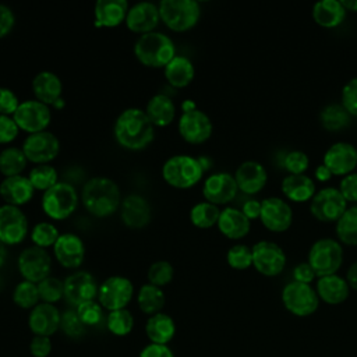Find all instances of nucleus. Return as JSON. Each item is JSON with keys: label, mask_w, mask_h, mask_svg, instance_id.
<instances>
[{"label": "nucleus", "mask_w": 357, "mask_h": 357, "mask_svg": "<svg viewBox=\"0 0 357 357\" xmlns=\"http://www.w3.org/2000/svg\"><path fill=\"white\" fill-rule=\"evenodd\" d=\"M113 131L119 145L128 151L146 148L155 137V126L145 114V110L138 107L123 110L116 119Z\"/></svg>", "instance_id": "f257e3e1"}, {"label": "nucleus", "mask_w": 357, "mask_h": 357, "mask_svg": "<svg viewBox=\"0 0 357 357\" xmlns=\"http://www.w3.org/2000/svg\"><path fill=\"white\" fill-rule=\"evenodd\" d=\"M81 201L91 215L107 218L121 205L120 188L109 177H92L82 187Z\"/></svg>", "instance_id": "f03ea898"}, {"label": "nucleus", "mask_w": 357, "mask_h": 357, "mask_svg": "<svg viewBox=\"0 0 357 357\" xmlns=\"http://www.w3.org/2000/svg\"><path fill=\"white\" fill-rule=\"evenodd\" d=\"M134 54L137 60L146 67L165 68L176 56V47L167 35L153 31L144 33L137 39Z\"/></svg>", "instance_id": "7ed1b4c3"}, {"label": "nucleus", "mask_w": 357, "mask_h": 357, "mask_svg": "<svg viewBox=\"0 0 357 357\" xmlns=\"http://www.w3.org/2000/svg\"><path fill=\"white\" fill-rule=\"evenodd\" d=\"M204 172L199 159L190 155H174L163 163L162 177L169 185L185 190L195 185L202 178Z\"/></svg>", "instance_id": "20e7f679"}, {"label": "nucleus", "mask_w": 357, "mask_h": 357, "mask_svg": "<svg viewBox=\"0 0 357 357\" xmlns=\"http://www.w3.org/2000/svg\"><path fill=\"white\" fill-rule=\"evenodd\" d=\"M158 8L162 22L174 32L190 31L201 17V7L195 0H162Z\"/></svg>", "instance_id": "39448f33"}, {"label": "nucleus", "mask_w": 357, "mask_h": 357, "mask_svg": "<svg viewBox=\"0 0 357 357\" xmlns=\"http://www.w3.org/2000/svg\"><path fill=\"white\" fill-rule=\"evenodd\" d=\"M78 205L75 188L66 181H59L42 195V209L53 220H64L74 213Z\"/></svg>", "instance_id": "423d86ee"}, {"label": "nucleus", "mask_w": 357, "mask_h": 357, "mask_svg": "<svg viewBox=\"0 0 357 357\" xmlns=\"http://www.w3.org/2000/svg\"><path fill=\"white\" fill-rule=\"evenodd\" d=\"M307 262L318 278L335 275L343 262V248L333 238H319L311 245Z\"/></svg>", "instance_id": "0eeeda50"}, {"label": "nucleus", "mask_w": 357, "mask_h": 357, "mask_svg": "<svg viewBox=\"0 0 357 357\" xmlns=\"http://www.w3.org/2000/svg\"><path fill=\"white\" fill-rule=\"evenodd\" d=\"M180 137L188 144H202L212 135V121L206 113L197 109L191 100L183 103V113L177 126Z\"/></svg>", "instance_id": "6e6552de"}, {"label": "nucleus", "mask_w": 357, "mask_h": 357, "mask_svg": "<svg viewBox=\"0 0 357 357\" xmlns=\"http://www.w3.org/2000/svg\"><path fill=\"white\" fill-rule=\"evenodd\" d=\"M282 301L289 312L296 317H308L314 314L319 305L317 290L311 284L290 282L282 290Z\"/></svg>", "instance_id": "1a4fd4ad"}, {"label": "nucleus", "mask_w": 357, "mask_h": 357, "mask_svg": "<svg viewBox=\"0 0 357 357\" xmlns=\"http://www.w3.org/2000/svg\"><path fill=\"white\" fill-rule=\"evenodd\" d=\"M347 209V202L340 194L339 188L326 187L315 192L311 199L310 211L311 215L324 223L337 222L339 218Z\"/></svg>", "instance_id": "9d476101"}, {"label": "nucleus", "mask_w": 357, "mask_h": 357, "mask_svg": "<svg viewBox=\"0 0 357 357\" xmlns=\"http://www.w3.org/2000/svg\"><path fill=\"white\" fill-rule=\"evenodd\" d=\"M134 294V286L128 278L110 276L102 282L98 290L99 304L110 311L123 310L131 301Z\"/></svg>", "instance_id": "9b49d317"}, {"label": "nucleus", "mask_w": 357, "mask_h": 357, "mask_svg": "<svg viewBox=\"0 0 357 357\" xmlns=\"http://www.w3.org/2000/svg\"><path fill=\"white\" fill-rule=\"evenodd\" d=\"M17 265L24 280L38 284L39 282L50 276L52 258L45 248L32 245L21 251Z\"/></svg>", "instance_id": "f8f14e48"}, {"label": "nucleus", "mask_w": 357, "mask_h": 357, "mask_svg": "<svg viewBox=\"0 0 357 357\" xmlns=\"http://www.w3.org/2000/svg\"><path fill=\"white\" fill-rule=\"evenodd\" d=\"M20 130L35 134L46 131V127L50 124L52 112L50 107L39 100H24L17 107L15 113L11 116Z\"/></svg>", "instance_id": "ddd939ff"}, {"label": "nucleus", "mask_w": 357, "mask_h": 357, "mask_svg": "<svg viewBox=\"0 0 357 357\" xmlns=\"http://www.w3.org/2000/svg\"><path fill=\"white\" fill-rule=\"evenodd\" d=\"M22 152L28 162L35 165H47L60 152V141L50 131L29 134L22 144Z\"/></svg>", "instance_id": "4468645a"}, {"label": "nucleus", "mask_w": 357, "mask_h": 357, "mask_svg": "<svg viewBox=\"0 0 357 357\" xmlns=\"http://www.w3.org/2000/svg\"><path fill=\"white\" fill-rule=\"evenodd\" d=\"M252 266L264 276L279 275L286 265V254L282 247L269 240H261L252 245Z\"/></svg>", "instance_id": "2eb2a0df"}, {"label": "nucleus", "mask_w": 357, "mask_h": 357, "mask_svg": "<svg viewBox=\"0 0 357 357\" xmlns=\"http://www.w3.org/2000/svg\"><path fill=\"white\" fill-rule=\"evenodd\" d=\"M28 234V219L25 213L13 205L0 206V241L4 245H15Z\"/></svg>", "instance_id": "dca6fc26"}, {"label": "nucleus", "mask_w": 357, "mask_h": 357, "mask_svg": "<svg viewBox=\"0 0 357 357\" xmlns=\"http://www.w3.org/2000/svg\"><path fill=\"white\" fill-rule=\"evenodd\" d=\"M64 298L74 307L93 301L98 297V284L95 278L86 271H78L68 275L64 280Z\"/></svg>", "instance_id": "f3484780"}, {"label": "nucleus", "mask_w": 357, "mask_h": 357, "mask_svg": "<svg viewBox=\"0 0 357 357\" xmlns=\"http://www.w3.org/2000/svg\"><path fill=\"white\" fill-rule=\"evenodd\" d=\"M259 220L271 231H286L293 222L291 206L279 197H269L261 201Z\"/></svg>", "instance_id": "a211bd4d"}, {"label": "nucleus", "mask_w": 357, "mask_h": 357, "mask_svg": "<svg viewBox=\"0 0 357 357\" xmlns=\"http://www.w3.org/2000/svg\"><path fill=\"white\" fill-rule=\"evenodd\" d=\"M324 165L332 174L344 177L357 166V148L350 142H335L324 153Z\"/></svg>", "instance_id": "6ab92c4d"}, {"label": "nucleus", "mask_w": 357, "mask_h": 357, "mask_svg": "<svg viewBox=\"0 0 357 357\" xmlns=\"http://www.w3.org/2000/svg\"><path fill=\"white\" fill-rule=\"evenodd\" d=\"M238 191L234 176L226 172L211 174L202 187L204 198L213 205H225L234 199Z\"/></svg>", "instance_id": "aec40b11"}, {"label": "nucleus", "mask_w": 357, "mask_h": 357, "mask_svg": "<svg viewBox=\"0 0 357 357\" xmlns=\"http://www.w3.org/2000/svg\"><path fill=\"white\" fill-rule=\"evenodd\" d=\"M53 252L61 266L74 269L81 266L85 259V244L79 236L63 233L53 245Z\"/></svg>", "instance_id": "412c9836"}, {"label": "nucleus", "mask_w": 357, "mask_h": 357, "mask_svg": "<svg viewBox=\"0 0 357 357\" xmlns=\"http://www.w3.org/2000/svg\"><path fill=\"white\" fill-rule=\"evenodd\" d=\"M160 21L159 8L153 3L141 1L128 8L126 17V25L131 32L135 33H149L158 26Z\"/></svg>", "instance_id": "4be33fe9"}, {"label": "nucleus", "mask_w": 357, "mask_h": 357, "mask_svg": "<svg viewBox=\"0 0 357 357\" xmlns=\"http://www.w3.org/2000/svg\"><path fill=\"white\" fill-rule=\"evenodd\" d=\"M61 314L53 304L39 303L33 307L28 317L29 329L35 336H47L50 337L60 328Z\"/></svg>", "instance_id": "5701e85b"}, {"label": "nucleus", "mask_w": 357, "mask_h": 357, "mask_svg": "<svg viewBox=\"0 0 357 357\" xmlns=\"http://www.w3.org/2000/svg\"><path fill=\"white\" fill-rule=\"evenodd\" d=\"M120 216L123 223L130 229L145 227L152 218L149 202L138 194L127 195L120 205Z\"/></svg>", "instance_id": "b1692460"}, {"label": "nucleus", "mask_w": 357, "mask_h": 357, "mask_svg": "<svg viewBox=\"0 0 357 357\" xmlns=\"http://www.w3.org/2000/svg\"><path fill=\"white\" fill-rule=\"evenodd\" d=\"M234 180L240 191L252 195L259 192L266 185L268 173L259 162L245 160L237 167Z\"/></svg>", "instance_id": "393cba45"}, {"label": "nucleus", "mask_w": 357, "mask_h": 357, "mask_svg": "<svg viewBox=\"0 0 357 357\" xmlns=\"http://www.w3.org/2000/svg\"><path fill=\"white\" fill-rule=\"evenodd\" d=\"M35 188L31 184L29 178L25 176H13L6 177L0 183V195L7 205L21 206L28 204L33 197Z\"/></svg>", "instance_id": "a878e982"}, {"label": "nucleus", "mask_w": 357, "mask_h": 357, "mask_svg": "<svg viewBox=\"0 0 357 357\" xmlns=\"http://www.w3.org/2000/svg\"><path fill=\"white\" fill-rule=\"evenodd\" d=\"M126 0H99L95 3V26L114 28L126 22L128 13Z\"/></svg>", "instance_id": "bb28decb"}, {"label": "nucleus", "mask_w": 357, "mask_h": 357, "mask_svg": "<svg viewBox=\"0 0 357 357\" xmlns=\"http://www.w3.org/2000/svg\"><path fill=\"white\" fill-rule=\"evenodd\" d=\"M32 91L36 100L53 106L61 99L63 84L61 79L52 71H40L32 79Z\"/></svg>", "instance_id": "cd10ccee"}, {"label": "nucleus", "mask_w": 357, "mask_h": 357, "mask_svg": "<svg viewBox=\"0 0 357 357\" xmlns=\"http://www.w3.org/2000/svg\"><path fill=\"white\" fill-rule=\"evenodd\" d=\"M218 229L225 237L230 240H238L250 233L251 223L250 219L240 209L229 206L220 211Z\"/></svg>", "instance_id": "c85d7f7f"}, {"label": "nucleus", "mask_w": 357, "mask_h": 357, "mask_svg": "<svg viewBox=\"0 0 357 357\" xmlns=\"http://www.w3.org/2000/svg\"><path fill=\"white\" fill-rule=\"evenodd\" d=\"M350 293V286L347 280L339 275H329L318 278L317 294L326 304L336 305L346 301Z\"/></svg>", "instance_id": "c756f323"}, {"label": "nucleus", "mask_w": 357, "mask_h": 357, "mask_svg": "<svg viewBox=\"0 0 357 357\" xmlns=\"http://www.w3.org/2000/svg\"><path fill=\"white\" fill-rule=\"evenodd\" d=\"M284 197L293 202H305L315 195V184L305 174H289L280 184Z\"/></svg>", "instance_id": "7c9ffc66"}, {"label": "nucleus", "mask_w": 357, "mask_h": 357, "mask_svg": "<svg viewBox=\"0 0 357 357\" xmlns=\"http://www.w3.org/2000/svg\"><path fill=\"white\" fill-rule=\"evenodd\" d=\"M347 10L340 0H321L312 7V18L322 28H336L346 18Z\"/></svg>", "instance_id": "2f4dec72"}, {"label": "nucleus", "mask_w": 357, "mask_h": 357, "mask_svg": "<svg viewBox=\"0 0 357 357\" xmlns=\"http://www.w3.org/2000/svg\"><path fill=\"white\" fill-rule=\"evenodd\" d=\"M145 114L148 116V119L153 126L166 127L174 120L176 106L167 95L158 93L148 100L145 107Z\"/></svg>", "instance_id": "473e14b6"}, {"label": "nucleus", "mask_w": 357, "mask_h": 357, "mask_svg": "<svg viewBox=\"0 0 357 357\" xmlns=\"http://www.w3.org/2000/svg\"><path fill=\"white\" fill-rule=\"evenodd\" d=\"M145 333L151 343L167 344L176 333V324L167 314L158 312L148 318L145 324Z\"/></svg>", "instance_id": "72a5a7b5"}, {"label": "nucleus", "mask_w": 357, "mask_h": 357, "mask_svg": "<svg viewBox=\"0 0 357 357\" xmlns=\"http://www.w3.org/2000/svg\"><path fill=\"white\" fill-rule=\"evenodd\" d=\"M195 75L194 64L185 56H174L165 67V78L173 88L187 86Z\"/></svg>", "instance_id": "f704fd0d"}, {"label": "nucleus", "mask_w": 357, "mask_h": 357, "mask_svg": "<svg viewBox=\"0 0 357 357\" xmlns=\"http://www.w3.org/2000/svg\"><path fill=\"white\" fill-rule=\"evenodd\" d=\"M137 301H138V307L139 310L146 314V315H155L158 312L162 311V308L165 307V293L160 287L153 286L151 283L142 284L138 296H137Z\"/></svg>", "instance_id": "c9c22d12"}, {"label": "nucleus", "mask_w": 357, "mask_h": 357, "mask_svg": "<svg viewBox=\"0 0 357 357\" xmlns=\"http://www.w3.org/2000/svg\"><path fill=\"white\" fill-rule=\"evenodd\" d=\"M26 158L21 148L8 146L0 152V173L4 177L20 176L26 167Z\"/></svg>", "instance_id": "e433bc0d"}, {"label": "nucleus", "mask_w": 357, "mask_h": 357, "mask_svg": "<svg viewBox=\"0 0 357 357\" xmlns=\"http://www.w3.org/2000/svg\"><path fill=\"white\" fill-rule=\"evenodd\" d=\"M220 216V209L208 201L195 204L190 211V220L195 227L209 229L218 225Z\"/></svg>", "instance_id": "4c0bfd02"}, {"label": "nucleus", "mask_w": 357, "mask_h": 357, "mask_svg": "<svg viewBox=\"0 0 357 357\" xmlns=\"http://www.w3.org/2000/svg\"><path fill=\"white\" fill-rule=\"evenodd\" d=\"M337 238L347 245H357V206H350L336 222Z\"/></svg>", "instance_id": "58836bf2"}, {"label": "nucleus", "mask_w": 357, "mask_h": 357, "mask_svg": "<svg viewBox=\"0 0 357 357\" xmlns=\"http://www.w3.org/2000/svg\"><path fill=\"white\" fill-rule=\"evenodd\" d=\"M319 120L324 128L329 131H337L349 126L350 114L342 105H328L322 109L319 114Z\"/></svg>", "instance_id": "ea45409f"}, {"label": "nucleus", "mask_w": 357, "mask_h": 357, "mask_svg": "<svg viewBox=\"0 0 357 357\" xmlns=\"http://www.w3.org/2000/svg\"><path fill=\"white\" fill-rule=\"evenodd\" d=\"M28 178L35 190L43 192L59 183L57 170L50 165H36L31 169Z\"/></svg>", "instance_id": "a19ab883"}, {"label": "nucleus", "mask_w": 357, "mask_h": 357, "mask_svg": "<svg viewBox=\"0 0 357 357\" xmlns=\"http://www.w3.org/2000/svg\"><path fill=\"white\" fill-rule=\"evenodd\" d=\"M39 290H38V284L28 282V280H22L20 282L13 291V301L24 308V310H32L33 307H36L39 304Z\"/></svg>", "instance_id": "79ce46f5"}, {"label": "nucleus", "mask_w": 357, "mask_h": 357, "mask_svg": "<svg viewBox=\"0 0 357 357\" xmlns=\"http://www.w3.org/2000/svg\"><path fill=\"white\" fill-rule=\"evenodd\" d=\"M106 326L113 335L126 336L134 328V317L126 308L110 311L106 317Z\"/></svg>", "instance_id": "37998d69"}, {"label": "nucleus", "mask_w": 357, "mask_h": 357, "mask_svg": "<svg viewBox=\"0 0 357 357\" xmlns=\"http://www.w3.org/2000/svg\"><path fill=\"white\" fill-rule=\"evenodd\" d=\"M60 237V233L57 227L50 222H40L36 223L31 231V240L36 247L47 248L53 247Z\"/></svg>", "instance_id": "c03bdc74"}, {"label": "nucleus", "mask_w": 357, "mask_h": 357, "mask_svg": "<svg viewBox=\"0 0 357 357\" xmlns=\"http://www.w3.org/2000/svg\"><path fill=\"white\" fill-rule=\"evenodd\" d=\"M39 297L43 303L54 304L64 297V283L54 276H47L42 282L38 283Z\"/></svg>", "instance_id": "a18cd8bd"}, {"label": "nucleus", "mask_w": 357, "mask_h": 357, "mask_svg": "<svg viewBox=\"0 0 357 357\" xmlns=\"http://www.w3.org/2000/svg\"><path fill=\"white\" fill-rule=\"evenodd\" d=\"M174 269L173 265L167 261H156L153 262L146 272L148 282L153 286H158L162 289V286L169 284L173 280Z\"/></svg>", "instance_id": "49530a36"}, {"label": "nucleus", "mask_w": 357, "mask_h": 357, "mask_svg": "<svg viewBox=\"0 0 357 357\" xmlns=\"http://www.w3.org/2000/svg\"><path fill=\"white\" fill-rule=\"evenodd\" d=\"M226 259L233 269H248L252 265V250L245 244H236L229 248Z\"/></svg>", "instance_id": "de8ad7c7"}, {"label": "nucleus", "mask_w": 357, "mask_h": 357, "mask_svg": "<svg viewBox=\"0 0 357 357\" xmlns=\"http://www.w3.org/2000/svg\"><path fill=\"white\" fill-rule=\"evenodd\" d=\"M75 311L85 326H95L103 319V307L95 300L78 305Z\"/></svg>", "instance_id": "09e8293b"}, {"label": "nucleus", "mask_w": 357, "mask_h": 357, "mask_svg": "<svg viewBox=\"0 0 357 357\" xmlns=\"http://www.w3.org/2000/svg\"><path fill=\"white\" fill-rule=\"evenodd\" d=\"M60 328L63 329V332L73 337V339H78L84 335L85 332V325L81 322L77 311L68 310L64 311L61 314V321H60Z\"/></svg>", "instance_id": "8fccbe9b"}, {"label": "nucleus", "mask_w": 357, "mask_h": 357, "mask_svg": "<svg viewBox=\"0 0 357 357\" xmlns=\"http://www.w3.org/2000/svg\"><path fill=\"white\" fill-rule=\"evenodd\" d=\"M283 166L290 174H304L310 166V159L303 151H290L283 159Z\"/></svg>", "instance_id": "3c124183"}, {"label": "nucleus", "mask_w": 357, "mask_h": 357, "mask_svg": "<svg viewBox=\"0 0 357 357\" xmlns=\"http://www.w3.org/2000/svg\"><path fill=\"white\" fill-rule=\"evenodd\" d=\"M342 106L350 116L357 117V77L351 78L342 89Z\"/></svg>", "instance_id": "603ef678"}, {"label": "nucleus", "mask_w": 357, "mask_h": 357, "mask_svg": "<svg viewBox=\"0 0 357 357\" xmlns=\"http://www.w3.org/2000/svg\"><path fill=\"white\" fill-rule=\"evenodd\" d=\"M20 103L18 96L10 88L0 86V114L13 116Z\"/></svg>", "instance_id": "864d4df0"}, {"label": "nucleus", "mask_w": 357, "mask_h": 357, "mask_svg": "<svg viewBox=\"0 0 357 357\" xmlns=\"http://www.w3.org/2000/svg\"><path fill=\"white\" fill-rule=\"evenodd\" d=\"M20 132L18 126L10 116L0 114V144L13 142Z\"/></svg>", "instance_id": "5fc2aeb1"}, {"label": "nucleus", "mask_w": 357, "mask_h": 357, "mask_svg": "<svg viewBox=\"0 0 357 357\" xmlns=\"http://www.w3.org/2000/svg\"><path fill=\"white\" fill-rule=\"evenodd\" d=\"M339 191L346 202H357V173H350L340 180Z\"/></svg>", "instance_id": "6e6d98bb"}, {"label": "nucleus", "mask_w": 357, "mask_h": 357, "mask_svg": "<svg viewBox=\"0 0 357 357\" xmlns=\"http://www.w3.org/2000/svg\"><path fill=\"white\" fill-rule=\"evenodd\" d=\"M29 351L33 357H47L52 351V342L47 336H33L29 343Z\"/></svg>", "instance_id": "4d7b16f0"}, {"label": "nucleus", "mask_w": 357, "mask_h": 357, "mask_svg": "<svg viewBox=\"0 0 357 357\" xmlns=\"http://www.w3.org/2000/svg\"><path fill=\"white\" fill-rule=\"evenodd\" d=\"M14 25H15V15L13 10L6 4H0V39L7 36L13 31Z\"/></svg>", "instance_id": "13d9d810"}, {"label": "nucleus", "mask_w": 357, "mask_h": 357, "mask_svg": "<svg viewBox=\"0 0 357 357\" xmlns=\"http://www.w3.org/2000/svg\"><path fill=\"white\" fill-rule=\"evenodd\" d=\"M315 278H317V275H315V272L312 271V268L310 266L308 262H301V264L296 265L294 269H293L294 282L310 284Z\"/></svg>", "instance_id": "bf43d9fd"}, {"label": "nucleus", "mask_w": 357, "mask_h": 357, "mask_svg": "<svg viewBox=\"0 0 357 357\" xmlns=\"http://www.w3.org/2000/svg\"><path fill=\"white\" fill-rule=\"evenodd\" d=\"M139 357H174V354L167 344L149 343L141 350Z\"/></svg>", "instance_id": "052dcab7"}, {"label": "nucleus", "mask_w": 357, "mask_h": 357, "mask_svg": "<svg viewBox=\"0 0 357 357\" xmlns=\"http://www.w3.org/2000/svg\"><path fill=\"white\" fill-rule=\"evenodd\" d=\"M241 212L251 220V219H257L261 215V202L257 199H248L243 208Z\"/></svg>", "instance_id": "680f3d73"}, {"label": "nucleus", "mask_w": 357, "mask_h": 357, "mask_svg": "<svg viewBox=\"0 0 357 357\" xmlns=\"http://www.w3.org/2000/svg\"><path fill=\"white\" fill-rule=\"evenodd\" d=\"M346 280L349 283V286L354 290H357V261L353 262L346 273Z\"/></svg>", "instance_id": "e2e57ef3"}, {"label": "nucleus", "mask_w": 357, "mask_h": 357, "mask_svg": "<svg viewBox=\"0 0 357 357\" xmlns=\"http://www.w3.org/2000/svg\"><path fill=\"white\" fill-rule=\"evenodd\" d=\"M314 176H315V178H317L318 181H328V180H331V177H332L333 174H332L331 170L322 163V165L317 166V169H315V172H314Z\"/></svg>", "instance_id": "0e129e2a"}, {"label": "nucleus", "mask_w": 357, "mask_h": 357, "mask_svg": "<svg viewBox=\"0 0 357 357\" xmlns=\"http://www.w3.org/2000/svg\"><path fill=\"white\" fill-rule=\"evenodd\" d=\"M347 11H357V0H340Z\"/></svg>", "instance_id": "69168bd1"}, {"label": "nucleus", "mask_w": 357, "mask_h": 357, "mask_svg": "<svg viewBox=\"0 0 357 357\" xmlns=\"http://www.w3.org/2000/svg\"><path fill=\"white\" fill-rule=\"evenodd\" d=\"M6 258H7V250H6V245L0 241V268L4 265Z\"/></svg>", "instance_id": "338daca9"}, {"label": "nucleus", "mask_w": 357, "mask_h": 357, "mask_svg": "<svg viewBox=\"0 0 357 357\" xmlns=\"http://www.w3.org/2000/svg\"><path fill=\"white\" fill-rule=\"evenodd\" d=\"M63 106H64V102H63V99L57 100V102L53 105V107H56V109H60V107H63Z\"/></svg>", "instance_id": "774afa93"}]
</instances>
